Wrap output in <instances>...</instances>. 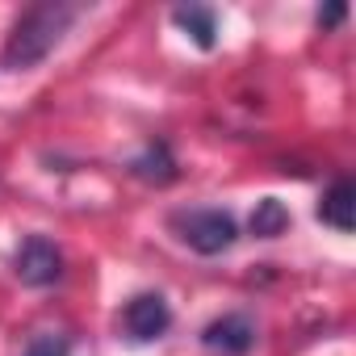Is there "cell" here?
<instances>
[{
	"label": "cell",
	"instance_id": "cell-1",
	"mask_svg": "<svg viewBox=\"0 0 356 356\" xmlns=\"http://www.w3.org/2000/svg\"><path fill=\"white\" fill-rule=\"evenodd\" d=\"M80 17L76 5H59V0H47V5H34L17 17L13 34H9V47H5V63L13 72H26L34 63H42L59 42L63 34L72 30V22Z\"/></svg>",
	"mask_w": 356,
	"mask_h": 356
},
{
	"label": "cell",
	"instance_id": "cell-2",
	"mask_svg": "<svg viewBox=\"0 0 356 356\" xmlns=\"http://www.w3.org/2000/svg\"><path fill=\"white\" fill-rule=\"evenodd\" d=\"M172 231L181 235L185 248L202 256H218L239 239V227L227 210H181V214H172Z\"/></svg>",
	"mask_w": 356,
	"mask_h": 356
},
{
	"label": "cell",
	"instance_id": "cell-3",
	"mask_svg": "<svg viewBox=\"0 0 356 356\" xmlns=\"http://www.w3.org/2000/svg\"><path fill=\"white\" fill-rule=\"evenodd\" d=\"M13 273H17L26 285L42 289V285H55V281L63 277V256H59V248H55L47 235H30V239L17 248V256H13Z\"/></svg>",
	"mask_w": 356,
	"mask_h": 356
},
{
	"label": "cell",
	"instance_id": "cell-4",
	"mask_svg": "<svg viewBox=\"0 0 356 356\" xmlns=\"http://www.w3.org/2000/svg\"><path fill=\"white\" fill-rule=\"evenodd\" d=\"M172 327V310L159 293H134L122 310V331L134 339V343H151L159 339L163 331Z\"/></svg>",
	"mask_w": 356,
	"mask_h": 356
},
{
	"label": "cell",
	"instance_id": "cell-5",
	"mask_svg": "<svg viewBox=\"0 0 356 356\" xmlns=\"http://www.w3.org/2000/svg\"><path fill=\"white\" fill-rule=\"evenodd\" d=\"M202 343L210 352H222V356H248L256 343V327L248 314H222L202 331Z\"/></svg>",
	"mask_w": 356,
	"mask_h": 356
},
{
	"label": "cell",
	"instance_id": "cell-6",
	"mask_svg": "<svg viewBox=\"0 0 356 356\" xmlns=\"http://www.w3.org/2000/svg\"><path fill=\"white\" fill-rule=\"evenodd\" d=\"M318 218H323L327 227L343 231V235L356 227V189H352V181H335V185L323 193V202H318Z\"/></svg>",
	"mask_w": 356,
	"mask_h": 356
},
{
	"label": "cell",
	"instance_id": "cell-7",
	"mask_svg": "<svg viewBox=\"0 0 356 356\" xmlns=\"http://www.w3.org/2000/svg\"><path fill=\"white\" fill-rule=\"evenodd\" d=\"M130 172L138 176V181H151V185H168V181H176V159H172V151H168V143H151L134 163H130Z\"/></svg>",
	"mask_w": 356,
	"mask_h": 356
},
{
	"label": "cell",
	"instance_id": "cell-8",
	"mask_svg": "<svg viewBox=\"0 0 356 356\" xmlns=\"http://www.w3.org/2000/svg\"><path fill=\"white\" fill-rule=\"evenodd\" d=\"M172 22L176 26H181L202 51H210L214 47V34H218V22H214V13L210 9H202V5H181V9H176L172 13Z\"/></svg>",
	"mask_w": 356,
	"mask_h": 356
},
{
	"label": "cell",
	"instance_id": "cell-9",
	"mask_svg": "<svg viewBox=\"0 0 356 356\" xmlns=\"http://www.w3.org/2000/svg\"><path fill=\"white\" fill-rule=\"evenodd\" d=\"M248 227H252L256 239H277V235H285V231H289V210H285V202H277V197L256 202Z\"/></svg>",
	"mask_w": 356,
	"mask_h": 356
},
{
	"label": "cell",
	"instance_id": "cell-10",
	"mask_svg": "<svg viewBox=\"0 0 356 356\" xmlns=\"http://www.w3.org/2000/svg\"><path fill=\"white\" fill-rule=\"evenodd\" d=\"M26 356H72V339L67 335H38L26 348Z\"/></svg>",
	"mask_w": 356,
	"mask_h": 356
},
{
	"label": "cell",
	"instance_id": "cell-11",
	"mask_svg": "<svg viewBox=\"0 0 356 356\" xmlns=\"http://www.w3.org/2000/svg\"><path fill=\"white\" fill-rule=\"evenodd\" d=\"M343 13H348L343 5H331V9H323V13H318V26H323V30H331V26H339V22H343Z\"/></svg>",
	"mask_w": 356,
	"mask_h": 356
}]
</instances>
